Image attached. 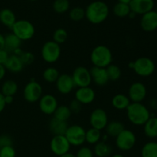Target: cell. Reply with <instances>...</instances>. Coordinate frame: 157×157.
<instances>
[{
    "label": "cell",
    "instance_id": "cell-8",
    "mask_svg": "<svg viewBox=\"0 0 157 157\" xmlns=\"http://www.w3.org/2000/svg\"><path fill=\"white\" fill-rule=\"evenodd\" d=\"M23 97L25 100L29 103L38 102L43 95V88L38 82L32 78L26 83L23 89Z\"/></svg>",
    "mask_w": 157,
    "mask_h": 157
},
{
    "label": "cell",
    "instance_id": "cell-6",
    "mask_svg": "<svg viewBox=\"0 0 157 157\" xmlns=\"http://www.w3.org/2000/svg\"><path fill=\"white\" fill-rule=\"evenodd\" d=\"M136 136L130 129H125L115 137V144L117 148L123 152L130 151L135 146Z\"/></svg>",
    "mask_w": 157,
    "mask_h": 157
},
{
    "label": "cell",
    "instance_id": "cell-31",
    "mask_svg": "<svg viewBox=\"0 0 157 157\" xmlns=\"http://www.w3.org/2000/svg\"><path fill=\"white\" fill-rule=\"evenodd\" d=\"M101 131L94 128H90L86 130L85 134V143L90 145H95L101 140Z\"/></svg>",
    "mask_w": 157,
    "mask_h": 157
},
{
    "label": "cell",
    "instance_id": "cell-49",
    "mask_svg": "<svg viewBox=\"0 0 157 157\" xmlns=\"http://www.w3.org/2000/svg\"><path fill=\"white\" fill-rule=\"evenodd\" d=\"M59 157H76V155H75V154L71 153V152H67V153L64 154V155H61V156H59Z\"/></svg>",
    "mask_w": 157,
    "mask_h": 157
},
{
    "label": "cell",
    "instance_id": "cell-18",
    "mask_svg": "<svg viewBox=\"0 0 157 157\" xmlns=\"http://www.w3.org/2000/svg\"><path fill=\"white\" fill-rule=\"evenodd\" d=\"M96 98L94 89L90 86L78 88L75 93V99L82 105L91 104Z\"/></svg>",
    "mask_w": 157,
    "mask_h": 157
},
{
    "label": "cell",
    "instance_id": "cell-28",
    "mask_svg": "<svg viewBox=\"0 0 157 157\" xmlns=\"http://www.w3.org/2000/svg\"><path fill=\"white\" fill-rule=\"evenodd\" d=\"M18 89V83L12 79H7L2 83L1 92L4 95H14L17 93Z\"/></svg>",
    "mask_w": 157,
    "mask_h": 157
},
{
    "label": "cell",
    "instance_id": "cell-11",
    "mask_svg": "<svg viewBox=\"0 0 157 157\" xmlns=\"http://www.w3.org/2000/svg\"><path fill=\"white\" fill-rule=\"evenodd\" d=\"M71 144L64 135H53L50 141V149L57 156H61L70 152Z\"/></svg>",
    "mask_w": 157,
    "mask_h": 157
},
{
    "label": "cell",
    "instance_id": "cell-9",
    "mask_svg": "<svg viewBox=\"0 0 157 157\" xmlns=\"http://www.w3.org/2000/svg\"><path fill=\"white\" fill-rule=\"evenodd\" d=\"M85 134L86 130L83 126L75 124L68 126L64 135L71 146H81L85 143Z\"/></svg>",
    "mask_w": 157,
    "mask_h": 157
},
{
    "label": "cell",
    "instance_id": "cell-1",
    "mask_svg": "<svg viewBox=\"0 0 157 157\" xmlns=\"http://www.w3.org/2000/svg\"><path fill=\"white\" fill-rule=\"evenodd\" d=\"M109 14V6L101 0L92 2L85 9V18L89 22L94 25H99L105 22Z\"/></svg>",
    "mask_w": 157,
    "mask_h": 157
},
{
    "label": "cell",
    "instance_id": "cell-33",
    "mask_svg": "<svg viewBox=\"0 0 157 157\" xmlns=\"http://www.w3.org/2000/svg\"><path fill=\"white\" fill-rule=\"evenodd\" d=\"M60 75V72L56 68L52 67H48L43 71L42 77L45 82L48 83H54L57 81L58 78Z\"/></svg>",
    "mask_w": 157,
    "mask_h": 157
},
{
    "label": "cell",
    "instance_id": "cell-44",
    "mask_svg": "<svg viewBox=\"0 0 157 157\" xmlns=\"http://www.w3.org/2000/svg\"><path fill=\"white\" fill-rule=\"evenodd\" d=\"M6 104L5 102V96L1 92H0V113L3 112V110L6 108Z\"/></svg>",
    "mask_w": 157,
    "mask_h": 157
},
{
    "label": "cell",
    "instance_id": "cell-14",
    "mask_svg": "<svg viewBox=\"0 0 157 157\" xmlns=\"http://www.w3.org/2000/svg\"><path fill=\"white\" fill-rule=\"evenodd\" d=\"M147 95V89L141 82L133 83L129 87L128 97L131 103H142Z\"/></svg>",
    "mask_w": 157,
    "mask_h": 157
},
{
    "label": "cell",
    "instance_id": "cell-23",
    "mask_svg": "<svg viewBox=\"0 0 157 157\" xmlns=\"http://www.w3.org/2000/svg\"><path fill=\"white\" fill-rule=\"evenodd\" d=\"M131 101L129 99L128 95L124 93L116 94L111 99V105L117 110H126Z\"/></svg>",
    "mask_w": 157,
    "mask_h": 157
},
{
    "label": "cell",
    "instance_id": "cell-10",
    "mask_svg": "<svg viewBox=\"0 0 157 157\" xmlns=\"http://www.w3.org/2000/svg\"><path fill=\"white\" fill-rule=\"evenodd\" d=\"M71 77L75 83V87H86L90 86L92 83L91 75L90 69L85 66H80L74 69L71 74Z\"/></svg>",
    "mask_w": 157,
    "mask_h": 157
},
{
    "label": "cell",
    "instance_id": "cell-4",
    "mask_svg": "<svg viewBox=\"0 0 157 157\" xmlns=\"http://www.w3.org/2000/svg\"><path fill=\"white\" fill-rule=\"evenodd\" d=\"M11 30L22 42L32 39L35 35V26L30 21L26 19L17 20Z\"/></svg>",
    "mask_w": 157,
    "mask_h": 157
},
{
    "label": "cell",
    "instance_id": "cell-13",
    "mask_svg": "<svg viewBox=\"0 0 157 157\" xmlns=\"http://www.w3.org/2000/svg\"><path fill=\"white\" fill-rule=\"evenodd\" d=\"M58 106L56 97L52 94H44L38 100V107L40 111L44 115H53Z\"/></svg>",
    "mask_w": 157,
    "mask_h": 157
},
{
    "label": "cell",
    "instance_id": "cell-27",
    "mask_svg": "<svg viewBox=\"0 0 157 157\" xmlns=\"http://www.w3.org/2000/svg\"><path fill=\"white\" fill-rule=\"evenodd\" d=\"M144 132L146 136L150 139L157 138V117L150 116L144 125Z\"/></svg>",
    "mask_w": 157,
    "mask_h": 157
},
{
    "label": "cell",
    "instance_id": "cell-16",
    "mask_svg": "<svg viewBox=\"0 0 157 157\" xmlns=\"http://www.w3.org/2000/svg\"><path fill=\"white\" fill-rule=\"evenodd\" d=\"M140 25L144 32H152L156 31L157 29V11L151 10L142 15Z\"/></svg>",
    "mask_w": 157,
    "mask_h": 157
},
{
    "label": "cell",
    "instance_id": "cell-24",
    "mask_svg": "<svg viewBox=\"0 0 157 157\" xmlns=\"http://www.w3.org/2000/svg\"><path fill=\"white\" fill-rule=\"evenodd\" d=\"M17 21L15 14L12 10L8 8L0 10V22L9 29H12L13 25Z\"/></svg>",
    "mask_w": 157,
    "mask_h": 157
},
{
    "label": "cell",
    "instance_id": "cell-50",
    "mask_svg": "<svg viewBox=\"0 0 157 157\" xmlns=\"http://www.w3.org/2000/svg\"><path fill=\"white\" fill-rule=\"evenodd\" d=\"M136 15V14H135L134 12H132V11H131V12H130V14H129L128 17H129V18H134Z\"/></svg>",
    "mask_w": 157,
    "mask_h": 157
},
{
    "label": "cell",
    "instance_id": "cell-17",
    "mask_svg": "<svg viewBox=\"0 0 157 157\" xmlns=\"http://www.w3.org/2000/svg\"><path fill=\"white\" fill-rule=\"evenodd\" d=\"M130 10L136 15H144L153 10L155 6L154 0H131L129 3Z\"/></svg>",
    "mask_w": 157,
    "mask_h": 157
},
{
    "label": "cell",
    "instance_id": "cell-19",
    "mask_svg": "<svg viewBox=\"0 0 157 157\" xmlns=\"http://www.w3.org/2000/svg\"><path fill=\"white\" fill-rule=\"evenodd\" d=\"M92 82L98 86H104L109 83V78L107 75L106 68L93 66L90 69Z\"/></svg>",
    "mask_w": 157,
    "mask_h": 157
},
{
    "label": "cell",
    "instance_id": "cell-54",
    "mask_svg": "<svg viewBox=\"0 0 157 157\" xmlns=\"http://www.w3.org/2000/svg\"><path fill=\"white\" fill-rule=\"evenodd\" d=\"M30 1H32V2H34V1H36V0H30Z\"/></svg>",
    "mask_w": 157,
    "mask_h": 157
},
{
    "label": "cell",
    "instance_id": "cell-35",
    "mask_svg": "<svg viewBox=\"0 0 157 157\" xmlns=\"http://www.w3.org/2000/svg\"><path fill=\"white\" fill-rule=\"evenodd\" d=\"M52 8L56 13L64 14L70 9V2L69 0H55Z\"/></svg>",
    "mask_w": 157,
    "mask_h": 157
},
{
    "label": "cell",
    "instance_id": "cell-38",
    "mask_svg": "<svg viewBox=\"0 0 157 157\" xmlns=\"http://www.w3.org/2000/svg\"><path fill=\"white\" fill-rule=\"evenodd\" d=\"M19 57L25 66H30L35 60V55L32 52H25V51H24Z\"/></svg>",
    "mask_w": 157,
    "mask_h": 157
},
{
    "label": "cell",
    "instance_id": "cell-46",
    "mask_svg": "<svg viewBox=\"0 0 157 157\" xmlns=\"http://www.w3.org/2000/svg\"><path fill=\"white\" fill-rule=\"evenodd\" d=\"M4 96L6 106H7V105L12 104L14 102V96H12V95H4Z\"/></svg>",
    "mask_w": 157,
    "mask_h": 157
},
{
    "label": "cell",
    "instance_id": "cell-32",
    "mask_svg": "<svg viewBox=\"0 0 157 157\" xmlns=\"http://www.w3.org/2000/svg\"><path fill=\"white\" fill-rule=\"evenodd\" d=\"M142 157H157V142H148L141 149Z\"/></svg>",
    "mask_w": 157,
    "mask_h": 157
},
{
    "label": "cell",
    "instance_id": "cell-26",
    "mask_svg": "<svg viewBox=\"0 0 157 157\" xmlns=\"http://www.w3.org/2000/svg\"><path fill=\"white\" fill-rule=\"evenodd\" d=\"M124 129H125V126L122 122L119 120H113V121L108 122L104 129H105L106 134L108 136L115 138Z\"/></svg>",
    "mask_w": 157,
    "mask_h": 157
},
{
    "label": "cell",
    "instance_id": "cell-43",
    "mask_svg": "<svg viewBox=\"0 0 157 157\" xmlns=\"http://www.w3.org/2000/svg\"><path fill=\"white\" fill-rule=\"evenodd\" d=\"M9 55L10 54L6 50V49H1L0 50V65H3L4 66L6 64V61L9 58Z\"/></svg>",
    "mask_w": 157,
    "mask_h": 157
},
{
    "label": "cell",
    "instance_id": "cell-36",
    "mask_svg": "<svg viewBox=\"0 0 157 157\" xmlns=\"http://www.w3.org/2000/svg\"><path fill=\"white\" fill-rule=\"evenodd\" d=\"M69 18L74 22H80L85 18V9L80 6L72 8L69 11Z\"/></svg>",
    "mask_w": 157,
    "mask_h": 157
},
{
    "label": "cell",
    "instance_id": "cell-48",
    "mask_svg": "<svg viewBox=\"0 0 157 157\" xmlns=\"http://www.w3.org/2000/svg\"><path fill=\"white\" fill-rule=\"evenodd\" d=\"M23 52H24V51H23L22 49H21V48H18V49H15V50L14 51V52H12V54L17 55V56H20V55H21V54H22Z\"/></svg>",
    "mask_w": 157,
    "mask_h": 157
},
{
    "label": "cell",
    "instance_id": "cell-12",
    "mask_svg": "<svg viewBox=\"0 0 157 157\" xmlns=\"http://www.w3.org/2000/svg\"><path fill=\"white\" fill-rule=\"evenodd\" d=\"M89 122L92 128L100 131L103 130L109 122L107 112L102 108H96L90 112Z\"/></svg>",
    "mask_w": 157,
    "mask_h": 157
},
{
    "label": "cell",
    "instance_id": "cell-42",
    "mask_svg": "<svg viewBox=\"0 0 157 157\" xmlns=\"http://www.w3.org/2000/svg\"><path fill=\"white\" fill-rule=\"evenodd\" d=\"M7 146H13V139L8 134H2L0 135V149Z\"/></svg>",
    "mask_w": 157,
    "mask_h": 157
},
{
    "label": "cell",
    "instance_id": "cell-7",
    "mask_svg": "<svg viewBox=\"0 0 157 157\" xmlns=\"http://www.w3.org/2000/svg\"><path fill=\"white\" fill-rule=\"evenodd\" d=\"M156 69V65L149 57L142 56L133 61V70L140 77H149L153 75Z\"/></svg>",
    "mask_w": 157,
    "mask_h": 157
},
{
    "label": "cell",
    "instance_id": "cell-47",
    "mask_svg": "<svg viewBox=\"0 0 157 157\" xmlns=\"http://www.w3.org/2000/svg\"><path fill=\"white\" fill-rule=\"evenodd\" d=\"M5 49V35L0 33V50Z\"/></svg>",
    "mask_w": 157,
    "mask_h": 157
},
{
    "label": "cell",
    "instance_id": "cell-15",
    "mask_svg": "<svg viewBox=\"0 0 157 157\" xmlns=\"http://www.w3.org/2000/svg\"><path fill=\"white\" fill-rule=\"evenodd\" d=\"M55 84L58 92L62 95H67L71 93L75 88L71 75L69 74H60L59 77L55 82Z\"/></svg>",
    "mask_w": 157,
    "mask_h": 157
},
{
    "label": "cell",
    "instance_id": "cell-53",
    "mask_svg": "<svg viewBox=\"0 0 157 157\" xmlns=\"http://www.w3.org/2000/svg\"><path fill=\"white\" fill-rule=\"evenodd\" d=\"M128 66H129V68H130V69H133V61L130 62L128 63Z\"/></svg>",
    "mask_w": 157,
    "mask_h": 157
},
{
    "label": "cell",
    "instance_id": "cell-21",
    "mask_svg": "<svg viewBox=\"0 0 157 157\" xmlns=\"http://www.w3.org/2000/svg\"><path fill=\"white\" fill-rule=\"evenodd\" d=\"M68 126L67 122L61 121L52 117V119L49 121L48 129L53 135H64Z\"/></svg>",
    "mask_w": 157,
    "mask_h": 157
},
{
    "label": "cell",
    "instance_id": "cell-5",
    "mask_svg": "<svg viewBox=\"0 0 157 157\" xmlns=\"http://www.w3.org/2000/svg\"><path fill=\"white\" fill-rule=\"evenodd\" d=\"M61 45L58 44L53 40L45 42L41 47V58L48 64H53L58 62L61 57Z\"/></svg>",
    "mask_w": 157,
    "mask_h": 157
},
{
    "label": "cell",
    "instance_id": "cell-25",
    "mask_svg": "<svg viewBox=\"0 0 157 157\" xmlns=\"http://www.w3.org/2000/svg\"><path fill=\"white\" fill-rule=\"evenodd\" d=\"M93 152L97 157H109L112 155L113 149L107 142L101 140L94 145Z\"/></svg>",
    "mask_w": 157,
    "mask_h": 157
},
{
    "label": "cell",
    "instance_id": "cell-30",
    "mask_svg": "<svg viewBox=\"0 0 157 157\" xmlns=\"http://www.w3.org/2000/svg\"><path fill=\"white\" fill-rule=\"evenodd\" d=\"M130 12H131V10H130V6H129V4H126V3L118 2L113 7V13L118 18L128 17Z\"/></svg>",
    "mask_w": 157,
    "mask_h": 157
},
{
    "label": "cell",
    "instance_id": "cell-3",
    "mask_svg": "<svg viewBox=\"0 0 157 157\" xmlns=\"http://www.w3.org/2000/svg\"><path fill=\"white\" fill-rule=\"evenodd\" d=\"M90 58L94 66L106 68L113 62V54L110 48L104 45H99L92 49Z\"/></svg>",
    "mask_w": 157,
    "mask_h": 157
},
{
    "label": "cell",
    "instance_id": "cell-40",
    "mask_svg": "<svg viewBox=\"0 0 157 157\" xmlns=\"http://www.w3.org/2000/svg\"><path fill=\"white\" fill-rule=\"evenodd\" d=\"M75 155L76 157H94V154L93 149H90V147L81 146L77 151Z\"/></svg>",
    "mask_w": 157,
    "mask_h": 157
},
{
    "label": "cell",
    "instance_id": "cell-52",
    "mask_svg": "<svg viewBox=\"0 0 157 157\" xmlns=\"http://www.w3.org/2000/svg\"><path fill=\"white\" fill-rule=\"evenodd\" d=\"M119 2H123V3H126V4H129L131 0H117Z\"/></svg>",
    "mask_w": 157,
    "mask_h": 157
},
{
    "label": "cell",
    "instance_id": "cell-29",
    "mask_svg": "<svg viewBox=\"0 0 157 157\" xmlns=\"http://www.w3.org/2000/svg\"><path fill=\"white\" fill-rule=\"evenodd\" d=\"M71 115L72 112L71 109H69L68 106L61 105V106H58L57 107L56 110L55 111L53 114V117L57 119L67 122L71 118Z\"/></svg>",
    "mask_w": 157,
    "mask_h": 157
},
{
    "label": "cell",
    "instance_id": "cell-45",
    "mask_svg": "<svg viewBox=\"0 0 157 157\" xmlns=\"http://www.w3.org/2000/svg\"><path fill=\"white\" fill-rule=\"evenodd\" d=\"M6 69L5 68V66L3 65H0V81L3 79L5 78L6 75Z\"/></svg>",
    "mask_w": 157,
    "mask_h": 157
},
{
    "label": "cell",
    "instance_id": "cell-39",
    "mask_svg": "<svg viewBox=\"0 0 157 157\" xmlns=\"http://www.w3.org/2000/svg\"><path fill=\"white\" fill-rule=\"evenodd\" d=\"M0 157H16V150L13 146H7L0 149Z\"/></svg>",
    "mask_w": 157,
    "mask_h": 157
},
{
    "label": "cell",
    "instance_id": "cell-22",
    "mask_svg": "<svg viewBox=\"0 0 157 157\" xmlns=\"http://www.w3.org/2000/svg\"><path fill=\"white\" fill-rule=\"evenodd\" d=\"M22 41L17 37L13 32H9L5 35V49L12 54L15 49L21 48Z\"/></svg>",
    "mask_w": 157,
    "mask_h": 157
},
{
    "label": "cell",
    "instance_id": "cell-2",
    "mask_svg": "<svg viewBox=\"0 0 157 157\" xmlns=\"http://www.w3.org/2000/svg\"><path fill=\"white\" fill-rule=\"evenodd\" d=\"M126 112L128 120L134 126H144L151 116L149 109L142 103H131Z\"/></svg>",
    "mask_w": 157,
    "mask_h": 157
},
{
    "label": "cell",
    "instance_id": "cell-37",
    "mask_svg": "<svg viewBox=\"0 0 157 157\" xmlns=\"http://www.w3.org/2000/svg\"><path fill=\"white\" fill-rule=\"evenodd\" d=\"M67 37H68V34H67L66 29H64V28H58V29H57L53 32V35H52L53 41L59 45H61L65 42L67 39Z\"/></svg>",
    "mask_w": 157,
    "mask_h": 157
},
{
    "label": "cell",
    "instance_id": "cell-20",
    "mask_svg": "<svg viewBox=\"0 0 157 157\" xmlns=\"http://www.w3.org/2000/svg\"><path fill=\"white\" fill-rule=\"evenodd\" d=\"M6 71L12 72L14 74L20 73L24 69L25 66L21 62L19 56L10 54L9 58L6 61V64L4 65Z\"/></svg>",
    "mask_w": 157,
    "mask_h": 157
},
{
    "label": "cell",
    "instance_id": "cell-41",
    "mask_svg": "<svg viewBox=\"0 0 157 157\" xmlns=\"http://www.w3.org/2000/svg\"><path fill=\"white\" fill-rule=\"evenodd\" d=\"M82 106L80 102H78L77 99H73L70 102V104H69L68 107L69 109L71 111L72 114H78L81 112V109H82Z\"/></svg>",
    "mask_w": 157,
    "mask_h": 157
},
{
    "label": "cell",
    "instance_id": "cell-51",
    "mask_svg": "<svg viewBox=\"0 0 157 157\" xmlns=\"http://www.w3.org/2000/svg\"><path fill=\"white\" fill-rule=\"evenodd\" d=\"M110 157H124V156L121 153H115L110 155Z\"/></svg>",
    "mask_w": 157,
    "mask_h": 157
},
{
    "label": "cell",
    "instance_id": "cell-34",
    "mask_svg": "<svg viewBox=\"0 0 157 157\" xmlns=\"http://www.w3.org/2000/svg\"><path fill=\"white\" fill-rule=\"evenodd\" d=\"M106 70H107V73L110 81H117L121 78V75H122V71H121V69L117 65L112 64L111 63L107 67H106Z\"/></svg>",
    "mask_w": 157,
    "mask_h": 157
}]
</instances>
